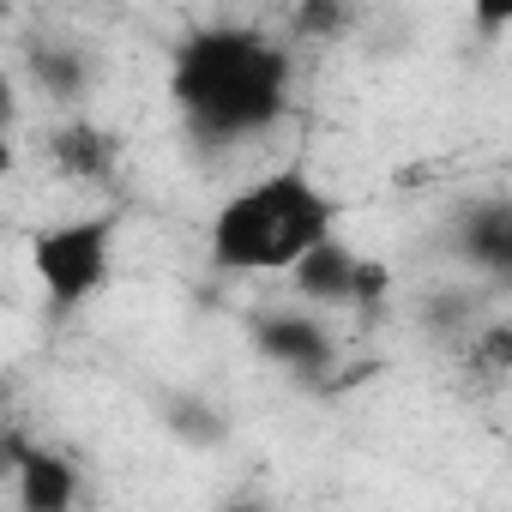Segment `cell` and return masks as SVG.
<instances>
[{
  "label": "cell",
  "instance_id": "6da1fadb",
  "mask_svg": "<svg viewBox=\"0 0 512 512\" xmlns=\"http://www.w3.org/2000/svg\"><path fill=\"white\" fill-rule=\"evenodd\" d=\"M296 91L290 43L253 25H199L169 55V103L205 151H229L284 121Z\"/></svg>",
  "mask_w": 512,
  "mask_h": 512
},
{
  "label": "cell",
  "instance_id": "7a4b0ae2",
  "mask_svg": "<svg viewBox=\"0 0 512 512\" xmlns=\"http://www.w3.org/2000/svg\"><path fill=\"white\" fill-rule=\"evenodd\" d=\"M338 217L344 205L308 169H272L211 211L205 260L229 278H290L326 235H338Z\"/></svg>",
  "mask_w": 512,
  "mask_h": 512
},
{
  "label": "cell",
  "instance_id": "3957f363",
  "mask_svg": "<svg viewBox=\"0 0 512 512\" xmlns=\"http://www.w3.org/2000/svg\"><path fill=\"white\" fill-rule=\"evenodd\" d=\"M115 241H121V223L109 211L67 217V223H49L31 235V272H37L49 314L67 320L115 284Z\"/></svg>",
  "mask_w": 512,
  "mask_h": 512
},
{
  "label": "cell",
  "instance_id": "277c9868",
  "mask_svg": "<svg viewBox=\"0 0 512 512\" xmlns=\"http://www.w3.org/2000/svg\"><path fill=\"white\" fill-rule=\"evenodd\" d=\"M296 296L326 308V314H380L386 296H392V278L380 260H368L362 247H350L344 235H326L308 260L290 272Z\"/></svg>",
  "mask_w": 512,
  "mask_h": 512
},
{
  "label": "cell",
  "instance_id": "5b68a950",
  "mask_svg": "<svg viewBox=\"0 0 512 512\" xmlns=\"http://www.w3.org/2000/svg\"><path fill=\"white\" fill-rule=\"evenodd\" d=\"M326 308H266V314H253V326H247V344L260 350L272 368H284V374H296V380H314V374H326L332 362H338V332L320 320Z\"/></svg>",
  "mask_w": 512,
  "mask_h": 512
},
{
  "label": "cell",
  "instance_id": "8992f818",
  "mask_svg": "<svg viewBox=\"0 0 512 512\" xmlns=\"http://www.w3.org/2000/svg\"><path fill=\"white\" fill-rule=\"evenodd\" d=\"M452 253L488 284L512 290V193H488L452 211Z\"/></svg>",
  "mask_w": 512,
  "mask_h": 512
},
{
  "label": "cell",
  "instance_id": "52a82bcc",
  "mask_svg": "<svg viewBox=\"0 0 512 512\" xmlns=\"http://www.w3.org/2000/svg\"><path fill=\"white\" fill-rule=\"evenodd\" d=\"M7 476H13V500L25 512H73L79 506V464L55 446H31V440H7Z\"/></svg>",
  "mask_w": 512,
  "mask_h": 512
},
{
  "label": "cell",
  "instance_id": "ba28073f",
  "mask_svg": "<svg viewBox=\"0 0 512 512\" xmlns=\"http://www.w3.org/2000/svg\"><path fill=\"white\" fill-rule=\"evenodd\" d=\"M49 163L79 187H109L121 175V145L97 121H67V127L49 133Z\"/></svg>",
  "mask_w": 512,
  "mask_h": 512
},
{
  "label": "cell",
  "instance_id": "9c48e42d",
  "mask_svg": "<svg viewBox=\"0 0 512 512\" xmlns=\"http://www.w3.org/2000/svg\"><path fill=\"white\" fill-rule=\"evenodd\" d=\"M31 67H37V79H43V91L49 97H61V103H79L85 91H91V61H85V49H73V43H37L31 49Z\"/></svg>",
  "mask_w": 512,
  "mask_h": 512
},
{
  "label": "cell",
  "instance_id": "30bf717a",
  "mask_svg": "<svg viewBox=\"0 0 512 512\" xmlns=\"http://www.w3.org/2000/svg\"><path fill=\"white\" fill-rule=\"evenodd\" d=\"M350 31V0H296L290 43H332Z\"/></svg>",
  "mask_w": 512,
  "mask_h": 512
},
{
  "label": "cell",
  "instance_id": "8fae6325",
  "mask_svg": "<svg viewBox=\"0 0 512 512\" xmlns=\"http://www.w3.org/2000/svg\"><path fill=\"white\" fill-rule=\"evenodd\" d=\"M464 368H470L476 380H506V374H512V320L476 326V338H470V356H464Z\"/></svg>",
  "mask_w": 512,
  "mask_h": 512
},
{
  "label": "cell",
  "instance_id": "7c38bea8",
  "mask_svg": "<svg viewBox=\"0 0 512 512\" xmlns=\"http://www.w3.org/2000/svg\"><path fill=\"white\" fill-rule=\"evenodd\" d=\"M476 37H506L512 31V0H464Z\"/></svg>",
  "mask_w": 512,
  "mask_h": 512
}]
</instances>
